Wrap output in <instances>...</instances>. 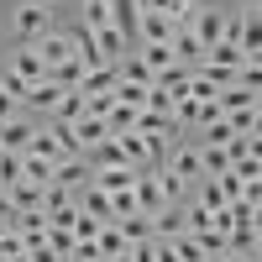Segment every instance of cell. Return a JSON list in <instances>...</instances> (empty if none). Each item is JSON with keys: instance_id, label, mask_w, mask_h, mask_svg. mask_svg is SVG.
I'll list each match as a JSON object with an SVG mask.
<instances>
[{"instance_id": "4fadbf2b", "label": "cell", "mask_w": 262, "mask_h": 262, "mask_svg": "<svg viewBox=\"0 0 262 262\" xmlns=\"http://www.w3.org/2000/svg\"><path fill=\"white\" fill-rule=\"evenodd\" d=\"M69 42H74V58L84 63V74H90V69H105L100 42H95V32H90V27H74V32H69Z\"/></svg>"}, {"instance_id": "603a6c76", "label": "cell", "mask_w": 262, "mask_h": 262, "mask_svg": "<svg viewBox=\"0 0 262 262\" xmlns=\"http://www.w3.org/2000/svg\"><path fill=\"white\" fill-rule=\"evenodd\" d=\"M95 247H100V257H105V262H111V257H126V252H131V247H126V236H121V226H116V221H105V231L95 236Z\"/></svg>"}, {"instance_id": "e575fe53", "label": "cell", "mask_w": 262, "mask_h": 262, "mask_svg": "<svg viewBox=\"0 0 262 262\" xmlns=\"http://www.w3.org/2000/svg\"><path fill=\"white\" fill-rule=\"evenodd\" d=\"M0 95H11V100H21V105H27V95H32V84L21 79V74H11V69H0Z\"/></svg>"}, {"instance_id": "d4e9b609", "label": "cell", "mask_w": 262, "mask_h": 262, "mask_svg": "<svg viewBox=\"0 0 262 262\" xmlns=\"http://www.w3.org/2000/svg\"><path fill=\"white\" fill-rule=\"evenodd\" d=\"M21 179L37 184V189H48V184H53V163H42V158H32V152H21Z\"/></svg>"}, {"instance_id": "7a4b0ae2", "label": "cell", "mask_w": 262, "mask_h": 262, "mask_svg": "<svg viewBox=\"0 0 262 262\" xmlns=\"http://www.w3.org/2000/svg\"><path fill=\"white\" fill-rule=\"evenodd\" d=\"M48 21H53V6H42V0H21V6L11 11V32H16V42H37L42 32H48Z\"/></svg>"}, {"instance_id": "d590c367", "label": "cell", "mask_w": 262, "mask_h": 262, "mask_svg": "<svg viewBox=\"0 0 262 262\" xmlns=\"http://www.w3.org/2000/svg\"><path fill=\"white\" fill-rule=\"evenodd\" d=\"M200 152H205V179H221V173H231L226 147H200Z\"/></svg>"}, {"instance_id": "db71d44e", "label": "cell", "mask_w": 262, "mask_h": 262, "mask_svg": "<svg viewBox=\"0 0 262 262\" xmlns=\"http://www.w3.org/2000/svg\"><path fill=\"white\" fill-rule=\"evenodd\" d=\"M205 262H221V257H205Z\"/></svg>"}, {"instance_id": "9c48e42d", "label": "cell", "mask_w": 262, "mask_h": 262, "mask_svg": "<svg viewBox=\"0 0 262 262\" xmlns=\"http://www.w3.org/2000/svg\"><path fill=\"white\" fill-rule=\"evenodd\" d=\"M37 53H42V69H58V63L74 58V42H69V32H42L37 37Z\"/></svg>"}, {"instance_id": "681fc988", "label": "cell", "mask_w": 262, "mask_h": 262, "mask_svg": "<svg viewBox=\"0 0 262 262\" xmlns=\"http://www.w3.org/2000/svg\"><path fill=\"white\" fill-rule=\"evenodd\" d=\"M247 63H252V69H262V53H252V58H247Z\"/></svg>"}, {"instance_id": "5bb4252c", "label": "cell", "mask_w": 262, "mask_h": 262, "mask_svg": "<svg viewBox=\"0 0 262 262\" xmlns=\"http://www.w3.org/2000/svg\"><path fill=\"white\" fill-rule=\"evenodd\" d=\"M173 32H179V27H173L168 16H158V11H142V21H137V48H147V42H168Z\"/></svg>"}, {"instance_id": "74e56055", "label": "cell", "mask_w": 262, "mask_h": 262, "mask_svg": "<svg viewBox=\"0 0 262 262\" xmlns=\"http://www.w3.org/2000/svg\"><path fill=\"white\" fill-rule=\"evenodd\" d=\"M173 252H179V262H205L200 236H179V242H173Z\"/></svg>"}, {"instance_id": "8fae6325", "label": "cell", "mask_w": 262, "mask_h": 262, "mask_svg": "<svg viewBox=\"0 0 262 262\" xmlns=\"http://www.w3.org/2000/svg\"><path fill=\"white\" fill-rule=\"evenodd\" d=\"M158 90L179 105V100H189V90H194V69H184V63H173V69H163L158 74Z\"/></svg>"}, {"instance_id": "ffe728a7", "label": "cell", "mask_w": 262, "mask_h": 262, "mask_svg": "<svg viewBox=\"0 0 262 262\" xmlns=\"http://www.w3.org/2000/svg\"><path fill=\"white\" fill-rule=\"evenodd\" d=\"M74 137H79L84 152H90V147H100L105 137H111V126H105L100 116H79V121H74Z\"/></svg>"}, {"instance_id": "f546056e", "label": "cell", "mask_w": 262, "mask_h": 262, "mask_svg": "<svg viewBox=\"0 0 262 262\" xmlns=\"http://www.w3.org/2000/svg\"><path fill=\"white\" fill-rule=\"evenodd\" d=\"M121 236H126V247H137V242H152V221L147 215H126V221H116Z\"/></svg>"}, {"instance_id": "ba28073f", "label": "cell", "mask_w": 262, "mask_h": 262, "mask_svg": "<svg viewBox=\"0 0 262 262\" xmlns=\"http://www.w3.org/2000/svg\"><path fill=\"white\" fill-rule=\"evenodd\" d=\"M100 194H111V200H116V194H126L131 184H137V168H126V163H116V168H95V179H90Z\"/></svg>"}, {"instance_id": "3957f363", "label": "cell", "mask_w": 262, "mask_h": 262, "mask_svg": "<svg viewBox=\"0 0 262 262\" xmlns=\"http://www.w3.org/2000/svg\"><path fill=\"white\" fill-rule=\"evenodd\" d=\"M189 32L205 42V53L215 48V42L226 37V11L221 6H194V21H189Z\"/></svg>"}, {"instance_id": "d6986e66", "label": "cell", "mask_w": 262, "mask_h": 262, "mask_svg": "<svg viewBox=\"0 0 262 262\" xmlns=\"http://www.w3.org/2000/svg\"><path fill=\"white\" fill-rule=\"evenodd\" d=\"M11 231H16V236H27V247H32V242H42V236H48V215H42V210H16Z\"/></svg>"}, {"instance_id": "ab89813d", "label": "cell", "mask_w": 262, "mask_h": 262, "mask_svg": "<svg viewBox=\"0 0 262 262\" xmlns=\"http://www.w3.org/2000/svg\"><path fill=\"white\" fill-rule=\"evenodd\" d=\"M63 262H105V257H100V247H95V242H79V247L63 257Z\"/></svg>"}, {"instance_id": "83f0119b", "label": "cell", "mask_w": 262, "mask_h": 262, "mask_svg": "<svg viewBox=\"0 0 262 262\" xmlns=\"http://www.w3.org/2000/svg\"><path fill=\"white\" fill-rule=\"evenodd\" d=\"M95 42H100V58H105V63H121V58H126V37H121L116 27L95 32Z\"/></svg>"}, {"instance_id": "60d3db41", "label": "cell", "mask_w": 262, "mask_h": 262, "mask_svg": "<svg viewBox=\"0 0 262 262\" xmlns=\"http://www.w3.org/2000/svg\"><path fill=\"white\" fill-rule=\"evenodd\" d=\"M16 116H27V105H21V100H11V95H0V126H6V121H16Z\"/></svg>"}, {"instance_id": "e0dca14e", "label": "cell", "mask_w": 262, "mask_h": 262, "mask_svg": "<svg viewBox=\"0 0 262 262\" xmlns=\"http://www.w3.org/2000/svg\"><path fill=\"white\" fill-rule=\"evenodd\" d=\"M236 21H242V27H236V48H242L247 58H252V53H262V16H252V11H242V16H236Z\"/></svg>"}, {"instance_id": "8992f818", "label": "cell", "mask_w": 262, "mask_h": 262, "mask_svg": "<svg viewBox=\"0 0 262 262\" xmlns=\"http://www.w3.org/2000/svg\"><path fill=\"white\" fill-rule=\"evenodd\" d=\"M11 74H21L27 84H42V79H48V69H42V53H37V42H16V53H11Z\"/></svg>"}, {"instance_id": "6da1fadb", "label": "cell", "mask_w": 262, "mask_h": 262, "mask_svg": "<svg viewBox=\"0 0 262 262\" xmlns=\"http://www.w3.org/2000/svg\"><path fill=\"white\" fill-rule=\"evenodd\" d=\"M163 168L173 173V179H184V184L194 189V184L205 179V152H200V142H194V137L173 142V147H168V158H163Z\"/></svg>"}, {"instance_id": "bcb514c9", "label": "cell", "mask_w": 262, "mask_h": 262, "mask_svg": "<svg viewBox=\"0 0 262 262\" xmlns=\"http://www.w3.org/2000/svg\"><path fill=\"white\" fill-rule=\"evenodd\" d=\"M221 262H257V257H252V252H226Z\"/></svg>"}, {"instance_id": "5b68a950", "label": "cell", "mask_w": 262, "mask_h": 262, "mask_svg": "<svg viewBox=\"0 0 262 262\" xmlns=\"http://www.w3.org/2000/svg\"><path fill=\"white\" fill-rule=\"evenodd\" d=\"M37 116H16V121H6L0 126V152H27L32 147V137H37Z\"/></svg>"}, {"instance_id": "7c38bea8", "label": "cell", "mask_w": 262, "mask_h": 262, "mask_svg": "<svg viewBox=\"0 0 262 262\" xmlns=\"http://www.w3.org/2000/svg\"><path fill=\"white\" fill-rule=\"evenodd\" d=\"M152 236H158V242H179V236H189L184 231V205H163L158 215H152Z\"/></svg>"}, {"instance_id": "277c9868", "label": "cell", "mask_w": 262, "mask_h": 262, "mask_svg": "<svg viewBox=\"0 0 262 262\" xmlns=\"http://www.w3.org/2000/svg\"><path fill=\"white\" fill-rule=\"evenodd\" d=\"M90 179H95V168H90V158H58L53 163V184H63V189H90Z\"/></svg>"}, {"instance_id": "8d00e7d4", "label": "cell", "mask_w": 262, "mask_h": 262, "mask_svg": "<svg viewBox=\"0 0 262 262\" xmlns=\"http://www.w3.org/2000/svg\"><path fill=\"white\" fill-rule=\"evenodd\" d=\"M21 184V152H0V189Z\"/></svg>"}, {"instance_id": "836d02e7", "label": "cell", "mask_w": 262, "mask_h": 262, "mask_svg": "<svg viewBox=\"0 0 262 262\" xmlns=\"http://www.w3.org/2000/svg\"><path fill=\"white\" fill-rule=\"evenodd\" d=\"M42 242H48V247H53L58 257H69V252L79 247V236H74L69 226H48V236H42Z\"/></svg>"}, {"instance_id": "44dd1931", "label": "cell", "mask_w": 262, "mask_h": 262, "mask_svg": "<svg viewBox=\"0 0 262 262\" xmlns=\"http://www.w3.org/2000/svg\"><path fill=\"white\" fill-rule=\"evenodd\" d=\"M205 63H210V69H231V74H236V69L247 63V53L236 48V42H215V48L205 53Z\"/></svg>"}, {"instance_id": "f6af8a7d", "label": "cell", "mask_w": 262, "mask_h": 262, "mask_svg": "<svg viewBox=\"0 0 262 262\" xmlns=\"http://www.w3.org/2000/svg\"><path fill=\"white\" fill-rule=\"evenodd\" d=\"M247 147H252V163H262V137H247Z\"/></svg>"}, {"instance_id": "7402d4cb", "label": "cell", "mask_w": 262, "mask_h": 262, "mask_svg": "<svg viewBox=\"0 0 262 262\" xmlns=\"http://www.w3.org/2000/svg\"><path fill=\"white\" fill-rule=\"evenodd\" d=\"M69 205H79L74 189H63V184H48V189H42V215H48V221H53V215H63Z\"/></svg>"}, {"instance_id": "2e32d148", "label": "cell", "mask_w": 262, "mask_h": 262, "mask_svg": "<svg viewBox=\"0 0 262 262\" xmlns=\"http://www.w3.org/2000/svg\"><path fill=\"white\" fill-rule=\"evenodd\" d=\"M189 194H194V200H200L210 215H221V210L231 205V194H226V184H221V179H200V184H194Z\"/></svg>"}, {"instance_id": "30bf717a", "label": "cell", "mask_w": 262, "mask_h": 262, "mask_svg": "<svg viewBox=\"0 0 262 262\" xmlns=\"http://www.w3.org/2000/svg\"><path fill=\"white\" fill-rule=\"evenodd\" d=\"M58 100H63V90L53 79H42V84H32V95H27V116H37V121H48L53 111H58Z\"/></svg>"}, {"instance_id": "f907efd6", "label": "cell", "mask_w": 262, "mask_h": 262, "mask_svg": "<svg viewBox=\"0 0 262 262\" xmlns=\"http://www.w3.org/2000/svg\"><path fill=\"white\" fill-rule=\"evenodd\" d=\"M111 262H131V252H126V257H111Z\"/></svg>"}, {"instance_id": "7dc6e473", "label": "cell", "mask_w": 262, "mask_h": 262, "mask_svg": "<svg viewBox=\"0 0 262 262\" xmlns=\"http://www.w3.org/2000/svg\"><path fill=\"white\" fill-rule=\"evenodd\" d=\"M242 11H252V16H262V0H242Z\"/></svg>"}, {"instance_id": "f35d334b", "label": "cell", "mask_w": 262, "mask_h": 262, "mask_svg": "<svg viewBox=\"0 0 262 262\" xmlns=\"http://www.w3.org/2000/svg\"><path fill=\"white\" fill-rule=\"evenodd\" d=\"M100 231H105V221H95V215H84V210H79V221H74V236H79V242H95Z\"/></svg>"}, {"instance_id": "f5cc1de1", "label": "cell", "mask_w": 262, "mask_h": 262, "mask_svg": "<svg viewBox=\"0 0 262 262\" xmlns=\"http://www.w3.org/2000/svg\"><path fill=\"white\" fill-rule=\"evenodd\" d=\"M257 111H262V95H257Z\"/></svg>"}, {"instance_id": "f1b7e54d", "label": "cell", "mask_w": 262, "mask_h": 262, "mask_svg": "<svg viewBox=\"0 0 262 262\" xmlns=\"http://www.w3.org/2000/svg\"><path fill=\"white\" fill-rule=\"evenodd\" d=\"M79 116H84V90H63V100H58V111H53L48 121H69V126H74Z\"/></svg>"}, {"instance_id": "816d5d0a", "label": "cell", "mask_w": 262, "mask_h": 262, "mask_svg": "<svg viewBox=\"0 0 262 262\" xmlns=\"http://www.w3.org/2000/svg\"><path fill=\"white\" fill-rule=\"evenodd\" d=\"M42 6H58V0H42Z\"/></svg>"}, {"instance_id": "4dcf8cb0", "label": "cell", "mask_w": 262, "mask_h": 262, "mask_svg": "<svg viewBox=\"0 0 262 262\" xmlns=\"http://www.w3.org/2000/svg\"><path fill=\"white\" fill-rule=\"evenodd\" d=\"M121 79H126V84H158V74H152L137 53H126V58H121Z\"/></svg>"}, {"instance_id": "4316f807", "label": "cell", "mask_w": 262, "mask_h": 262, "mask_svg": "<svg viewBox=\"0 0 262 262\" xmlns=\"http://www.w3.org/2000/svg\"><path fill=\"white\" fill-rule=\"evenodd\" d=\"M137 58L147 63L152 74H163V69H173V48H168V42H147V48H137Z\"/></svg>"}, {"instance_id": "cb8c5ba5", "label": "cell", "mask_w": 262, "mask_h": 262, "mask_svg": "<svg viewBox=\"0 0 262 262\" xmlns=\"http://www.w3.org/2000/svg\"><path fill=\"white\" fill-rule=\"evenodd\" d=\"M79 210H84V215H95V221H116V215H111V194H100L95 184H90V189H79Z\"/></svg>"}, {"instance_id": "c3c4849f", "label": "cell", "mask_w": 262, "mask_h": 262, "mask_svg": "<svg viewBox=\"0 0 262 262\" xmlns=\"http://www.w3.org/2000/svg\"><path fill=\"white\" fill-rule=\"evenodd\" d=\"M252 257H257V262H262V231H257V236H252Z\"/></svg>"}, {"instance_id": "d6a6232c", "label": "cell", "mask_w": 262, "mask_h": 262, "mask_svg": "<svg viewBox=\"0 0 262 262\" xmlns=\"http://www.w3.org/2000/svg\"><path fill=\"white\" fill-rule=\"evenodd\" d=\"M84 27H90V32L111 27V0H84Z\"/></svg>"}, {"instance_id": "b9f144b4", "label": "cell", "mask_w": 262, "mask_h": 262, "mask_svg": "<svg viewBox=\"0 0 262 262\" xmlns=\"http://www.w3.org/2000/svg\"><path fill=\"white\" fill-rule=\"evenodd\" d=\"M27 257H32V262H63V257H58L48 242H32V247H27Z\"/></svg>"}, {"instance_id": "7bdbcfd3", "label": "cell", "mask_w": 262, "mask_h": 262, "mask_svg": "<svg viewBox=\"0 0 262 262\" xmlns=\"http://www.w3.org/2000/svg\"><path fill=\"white\" fill-rule=\"evenodd\" d=\"M11 221H16V205H11V194L0 189V226H11Z\"/></svg>"}, {"instance_id": "52a82bcc", "label": "cell", "mask_w": 262, "mask_h": 262, "mask_svg": "<svg viewBox=\"0 0 262 262\" xmlns=\"http://www.w3.org/2000/svg\"><path fill=\"white\" fill-rule=\"evenodd\" d=\"M137 137H163V142H179V121H173L168 111H137Z\"/></svg>"}, {"instance_id": "484cf974", "label": "cell", "mask_w": 262, "mask_h": 262, "mask_svg": "<svg viewBox=\"0 0 262 262\" xmlns=\"http://www.w3.org/2000/svg\"><path fill=\"white\" fill-rule=\"evenodd\" d=\"M147 95H152V84H116V105H126V111H147Z\"/></svg>"}, {"instance_id": "ac0fdd59", "label": "cell", "mask_w": 262, "mask_h": 262, "mask_svg": "<svg viewBox=\"0 0 262 262\" xmlns=\"http://www.w3.org/2000/svg\"><path fill=\"white\" fill-rule=\"evenodd\" d=\"M27 152H32V158H42V163H58V158H63V142H58V131H53L48 121H42V126H37V137H32V147H27Z\"/></svg>"}, {"instance_id": "ee69618b", "label": "cell", "mask_w": 262, "mask_h": 262, "mask_svg": "<svg viewBox=\"0 0 262 262\" xmlns=\"http://www.w3.org/2000/svg\"><path fill=\"white\" fill-rule=\"evenodd\" d=\"M247 137H262V111H252V126H247Z\"/></svg>"}, {"instance_id": "1f68e13d", "label": "cell", "mask_w": 262, "mask_h": 262, "mask_svg": "<svg viewBox=\"0 0 262 262\" xmlns=\"http://www.w3.org/2000/svg\"><path fill=\"white\" fill-rule=\"evenodd\" d=\"M6 194H11V205H16V210H42V189H37V184H27V179L11 184Z\"/></svg>"}, {"instance_id": "9a60e30c", "label": "cell", "mask_w": 262, "mask_h": 262, "mask_svg": "<svg viewBox=\"0 0 262 262\" xmlns=\"http://www.w3.org/2000/svg\"><path fill=\"white\" fill-rule=\"evenodd\" d=\"M116 84H121V63H105V69H90V74H84L79 90H84V95H116Z\"/></svg>"}]
</instances>
